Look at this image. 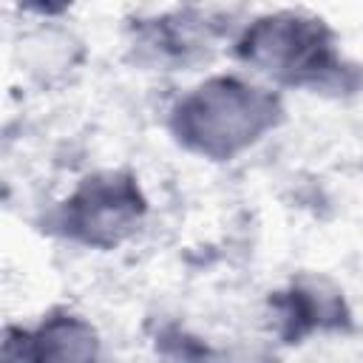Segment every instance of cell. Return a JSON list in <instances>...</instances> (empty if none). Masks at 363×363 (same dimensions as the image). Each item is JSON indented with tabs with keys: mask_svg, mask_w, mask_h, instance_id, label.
<instances>
[{
	"mask_svg": "<svg viewBox=\"0 0 363 363\" xmlns=\"http://www.w3.org/2000/svg\"><path fill=\"white\" fill-rule=\"evenodd\" d=\"M147 199L128 170H99L77 184V190L51 213L54 233L62 238L113 250L128 241L145 221Z\"/></svg>",
	"mask_w": 363,
	"mask_h": 363,
	"instance_id": "obj_3",
	"label": "cell"
},
{
	"mask_svg": "<svg viewBox=\"0 0 363 363\" xmlns=\"http://www.w3.org/2000/svg\"><path fill=\"white\" fill-rule=\"evenodd\" d=\"M213 23L199 11H173L159 20H145L136 28V45L162 62H193L210 48Z\"/></svg>",
	"mask_w": 363,
	"mask_h": 363,
	"instance_id": "obj_6",
	"label": "cell"
},
{
	"mask_svg": "<svg viewBox=\"0 0 363 363\" xmlns=\"http://www.w3.org/2000/svg\"><path fill=\"white\" fill-rule=\"evenodd\" d=\"M3 363H99V335L82 315L54 309L37 329L6 326Z\"/></svg>",
	"mask_w": 363,
	"mask_h": 363,
	"instance_id": "obj_4",
	"label": "cell"
},
{
	"mask_svg": "<svg viewBox=\"0 0 363 363\" xmlns=\"http://www.w3.org/2000/svg\"><path fill=\"white\" fill-rule=\"evenodd\" d=\"M79 40L60 26H37L20 40V62L43 85L62 79L79 62Z\"/></svg>",
	"mask_w": 363,
	"mask_h": 363,
	"instance_id": "obj_7",
	"label": "cell"
},
{
	"mask_svg": "<svg viewBox=\"0 0 363 363\" xmlns=\"http://www.w3.org/2000/svg\"><path fill=\"white\" fill-rule=\"evenodd\" d=\"M272 312L278 320L281 337L286 343L301 340L309 332L343 329L349 323V306L343 292L320 278H301L286 292L272 298Z\"/></svg>",
	"mask_w": 363,
	"mask_h": 363,
	"instance_id": "obj_5",
	"label": "cell"
},
{
	"mask_svg": "<svg viewBox=\"0 0 363 363\" xmlns=\"http://www.w3.org/2000/svg\"><path fill=\"white\" fill-rule=\"evenodd\" d=\"M235 57L261 77L289 88H349L352 68L343 62L332 28L306 11H269L244 26Z\"/></svg>",
	"mask_w": 363,
	"mask_h": 363,
	"instance_id": "obj_2",
	"label": "cell"
},
{
	"mask_svg": "<svg viewBox=\"0 0 363 363\" xmlns=\"http://www.w3.org/2000/svg\"><path fill=\"white\" fill-rule=\"evenodd\" d=\"M284 119L281 96L233 74H218L187 91L170 111L182 147L213 162L250 150Z\"/></svg>",
	"mask_w": 363,
	"mask_h": 363,
	"instance_id": "obj_1",
	"label": "cell"
}]
</instances>
